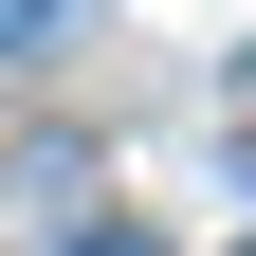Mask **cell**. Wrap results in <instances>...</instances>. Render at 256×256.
Returning a JSON list of instances; mask_svg holds the SVG:
<instances>
[{
  "label": "cell",
  "instance_id": "obj_1",
  "mask_svg": "<svg viewBox=\"0 0 256 256\" xmlns=\"http://www.w3.org/2000/svg\"><path fill=\"white\" fill-rule=\"evenodd\" d=\"M74 256H146V238H74Z\"/></svg>",
  "mask_w": 256,
  "mask_h": 256
}]
</instances>
